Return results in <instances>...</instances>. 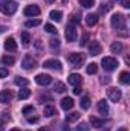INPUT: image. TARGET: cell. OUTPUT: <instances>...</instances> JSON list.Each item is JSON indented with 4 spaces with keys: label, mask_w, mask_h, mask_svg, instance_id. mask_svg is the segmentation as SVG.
Wrapping results in <instances>:
<instances>
[{
    "label": "cell",
    "mask_w": 130,
    "mask_h": 131,
    "mask_svg": "<svg viewBox=\"0 0 130 131\" xmlns=\"http://www.w3.org/2000/svg\"><path fill=\"white\" fill-rule=\"evenodd\" d=\"M28 122H29V124H35V122H38V117H37V116H32V117H28Z\"/></svg>",
    "instance_id": "41"
},
{
    "label": "cell",
    "mask_w": 130,
    "mask_h": 131,
    "mask_svg": "<svg viewBox=\"0 0 130 131\" xmlns=\"http://www.w3.org/2000/svg\"><path fill=\"white\" fill-rule=\"evenodd\" d=\"M22 111H23V114H29V113H32V111H34V107H32V105H26Z\"/></svg>",
    "instance_id": "36"
},
{
    "label": "cell",
    "mask_w": 130,
    "mask_h": 131,
    "mask_svg": "<svg viewBox=\"0 0 130 131\" xmlns=\"http://www.w3.org/2000/svg\"><path fill=\"white\" fill-rule=\"evenodd\" d=\"M87 40H89V34H84V35L81 37V41H80V44H81V46H86Z\"/></svg>",
    "instance_id": "37"
},
{
    "label": "cell",
    "mask_w": 130,
    "mask_h": 131,
    "mask_svg": "<svg viewBox=\"0 0 130 131\" xmlns=\"http://www.w3.org/2000/svg\"><path fill=\"white\" fill-rule=\"evenodd\" d=\"M109 82H110V79H109V78H106V76L101 79V84H109Z\"/></svg>",
    "instance_id": "45"
},
{
    "label": "cell",
    "mask_w": 130,
    "mask_h": 131,
    "mask_svg": "<svg viewBox=\"0 0 130 131\" xmlns=\"http://www.w3.org/2000/svg\"><path fill=\"white\" fill-rule=\"evenodd\" d=\"M11 131H20V130L18 128H14V130H11Z\"/></svg>",
    "instance_id": "52"
},
{
    "label": "cell",
    "mask_w": 130,
    "mask_h": 131,
    "mask_svg": "<svg viewBox=\"0 0 130 131\" xmlns=\"http://www.w3.org/2000/svg\"><path fill=\"white\" fill-rule=\"evenodd\" d=\"M80 5L83 8H92L95 5V0H80Z\"/></svg>",
    "instance_id": "31"
},
{
    "label": "cell",
    "mask_w": 130,
    "mask_h": 131,
    "mask_svg": "<svg viewBox=\"0 0 130 131\" xmlns=\"http://www.w3.org/2000/svg\"><path fill=\"white\" fill-rule=\"evenodd\" d=\"M43 67L44 69H52V70H61V63L58 60H46L43 63Z\"/></svg>",
    "instance_id": "7"
},
{
    "label": "cell",
    "mask_w": 130,
    "mask_h": 131,
    "mask_svg": "<svg viewBox=\"0 0 130 131\" xmlns=\"http://www.w3.org/2000/svg\"><path fill=\"white\" fill-rule=\"evenodd\" d=\"M110 50H112L113 53H121V52H123V43H121V41H115V43H112Z\"/></svg>",
    "instance_id": "18"
},
{
    "label": "cell",
    "mask_w": 130,
    "mask_h": 131,
    "mask_svg": "<svg viewBox=\"0 0 130 131\" xmlns=\"http://www.w3.org/2000/svg\"><path fill=\"white\" fill-rule=\"evenodd\" d=\"M72 107H73V99L72 98H63L61 99V108H63V110L67 111V110H70Z\"/></svg>",
    "instance_id": "16"
},
{
    "label": "cell",
    "mask_w": 130,
    "mask_h": 131,
    "mask_svg": "<svg viewBox=\"0 0 130 131\" xmlns=\"http://www.w3.org/2000/svg\"><path fill=\"white\" fill-rule=\"evenodd\" d=\"M110 23H112V28L116 29V31H124V29L127 28V25H126V17H124L123 14H115V15L112 17Z\"/></svg>",
    "instance_id": "1"
},
{
    "label": "cell",
    "mask_w": 130,
    "mask_h": 131,
    "mask_svg": "<svg viewBox=\"0 0 130 131\" xmlns=\"http://www.w3.org/2000/svg\"><path fill=\"white\" fill-rule=\"evenodd\" d=\"M101 64H103V69H104V70L112 72V70H115V69L118 67V61H116L113 57H104L103 61H101Z\"/></svg>",
    "instance_id": "3"
},
{
    "label": "cell",
    "mask_w": 130,
    "mask_h": 131,
    "mask_svg": "<svg viewBox=\"0 0 130 131\" xmlns=\"http://www.w3.org/2000/svg\"><path fill=\"white\" fill-rule=\"evenodd\" d=\"M118 131H127V128H119Z\"/></svg>",
    "instance_id": "50"
},
{
    "label": "cell",
    "mask_w": 130,
    "mask_h": 131,
    "mask_svg": "<svg viewBox=\"0 0 130 131\" xmlns=\"http://www.w3.org/2000/svg\"><path fill=\"white\" fill-rule=\"evenodd\" d=\"M54 90L58 92V93H63V92H66V85L63 84V82H57L55 87H54Z\"/></svg>",
    "instance_id": "33"
},
{
    "label": "cell",
    "mask_w": 130,
    "mask_h": 131,
    "mask_svg": "<svg viewBox=\"0 0 130 131\" xmlns=\"http://www.w3.org/2000/svg\"><path fill=\"white\" fill-rule=\"evenodd\" d=\"M38 14H40V8L37 5H29L25 8V15H28V17H37Z\"/></svg>",
    "instance_id": "9"
},
{
    "label": "cell",
    "mask_w": 130,
    "mask_h": 131,
    "mask_svg": "<svg viewBox=\"0 0 130 131\" xmlns=\"http://www.w3.org/2000/svg\"><path fill=\"white\" fill-rule=\"evenodd\" d=\"M61 131H70V130H69V127H63V130Z\"/></svg>",
    "instance_id": "49"
},
{
    "label": "cell",
    "mask_w": 130,
    "mask_h": 131,
    "mask_svg": "<svg viewBox=\"0 0 130 131\" xmlns=\"http://www.w3.org/2000/svg\"><path fill=\"white\" fill-rule=\"evenodd\" d=\"M121 3H123V6H124L126 9L130 8V0H121Z\"/></svg>",
    "instance_id": "42"
},
{
    "label": "cell",
    "mask_w": 130,
    "mask_h": 131,
    "mask_svg": "<svg viewBox=\"0 0 130 131\" xmlns=\"http://www.w3.org/2000/svg\"><path fill=\"white\" fill-rule=\"evenodd\" d=\"M86 72H87L89 75H95V73L98 72V64H97V63H90V64H87Z\"/></svg>",
    "instance_id": "24"
},
{
    "label": "cell",
    "mask_w": 130,
    "mask_h": 131,
    "mask_svg": "<svg viewBox=\"0 0 130 131\" xmlns=\"http://www.w3.org/2000/svg\"><path fill=\"white\" fill-rule=\"evenodd\" d=\"M14 82H15V85H28L29 84V81L26 78H23V76H17L14 79Z\"/></svg>",
    "instance_id": "26"
},
{
    "label": "cell",
    "mask_w": 130,
    "mask_h": 131,
    "mask_svg": "<svg viewBox=\"0 0 130 131\" xmlns=\"http://www.w3.org/2000/svg\"><path fill=\"white\" fill-rule=\"evenodd\" d=\"M8 76V69H0V78H6Z\"/></svg>",
    "instance_id": "39"
},
{
    "label": "cell",
    "mask_w": 130,
    "mask_h": 131,
    "mask_svg": "<svg viewBox=\"0 0 130 131\" xmlns=\"http://www.w3.org/2000/svg\"><path fill=\"white\" fill-rule=\"evenodd\" d=\"M38 131H51V130H49L48 127H41V128H40V130H38Z\"/></svg>",
    "instance_id": "46"
},
{
    "label": "cell",
    "mask_w": 130,
    "mask_h": 131,
    "mask_svg": "<svg viewBox=\"0 0 130 131\" xmlns=\"http://www.w3.org/2000/svg\"><path fill=\"white\" fill-rule=\"evenodd\" d=\"M49 46H51L54 50L58 49V47H60V40H58V38H51V40H49Z\"/></svg>",
    "instance_id": "30"
},
{
    "label": "cell",
    "mask_w": 130,
    "mask_h": 131,
    "mask_svg": "<svg viewBox=\"0 0 130 131\" xmlns=\"http://www.w3.org/2000/svg\"><path fill=\"white\" fill-rule=\"evenodd\" d=\"M40 101H52V96H49V95H41V96H40Z\"/></svg>",
    "instance_id": "40"
},
{
    "label": "cell",
    "mask_w": 130,
    "mask_h": 131,
    "mask_svg": "<svg viewBox=\"0 0 130 131\" xmlns=\"http://www.w3.org/2000/svg\"><path fill=\"white\" fill-rule=\"evenodd\" d=\"M98 111H99L101 114H104V116L109 114V105H107V102H106L104 99L98 102Z\"/></svg>",
    "instance_id": "15"
},
{
    "label": "cell",
    "mask_w": 130,
    "mask_h": 131,
    "mask_svg": "<svg viewBox=\"0 0 130 131\" xmlns=\"http://www.w3.org/2000/svg\"><path fill=\"white\" fill-rule=\"evenodd\" d=\"M31 96V90L29 89H22L18 92V99H28Z\"/></svg>",
    "instance_id": "25"
},
{
    "label": "cell",
    "mask_w": 130,
    "mask_h": 131,
    "mask_svg": "<svg viewBox=\"0 0 130 131\" xmlns=\"http://www.w3.org/2000/svg\"><path fill=\"white\" fill-rule=\"evenodd\" d=\"M44 31L49 34H57V29H55V26L54 25H51V23H46L44 25Z\"/></svg>",
    "instance_id": "34"
},
{
    "label": "cell",
    "mask_w": 130,
    "mask_h": 131,
    "mask_svg": "<svg viewBox=\"0 0 130 131\" xmlns=\"http://www.w3.org/2000/svg\"><path fill=\"white\" fill-rule=\"evenodd\" d=\"M22 66H23V69H26V70H32L34 67L37 66V61L34 60L31 55H26V57L23 58V61H22Z\"/></svg>",
    "instance_id": "8"
},
{
    "label": "cell",
    "mask_w": 130,
    "mask_h": 131,
    "mask_svg": "<svg viewBox=\"0 0 130 131\" xmlns=\"http://www.w3.org/2000/svg\"><path fill=\"white\" fill-rule=\"evenodd\" d=\"M101 53V44L98 41H92L89 44V55L95 57V55H99Z\"/></svg>",
    "instance_id": "10"
},
{
    "label": "cell",
    "mask_w": 130,
    "mask_h": 131,
    "mask_svg": "<svg viewBox=\"0 0 130 131\" xmlns=\"http://www.w3.org/2000/svg\"><path fill=\"white\" fill-rule=\"evenodd\" d=\"M98 23V15L97 14H87L86 15V25L87 26H95Z\"/></svg>",
    "instance_id": "14"
},
{
    "label": "cell",
    "mask_w": 130,
    "mask_h": 131,
    "mask_svg": "<svg viewBox=\"0 0 130 131\" xmlns=\"http://www.w3.org/2000/svg\"><path fill=\"white\" fill-rule=\"evenodd\" d=\"M49 17L54 20V21H61V17H63V12L61 11H51Z\"/></svg>",
    "instance_id": "23"
},
{
    "label": "cell",
    "mask_w": 130,
    "mask_h": 131,
    "mask_svg": "<svg viewBox=\"0 0 130 131\" xmlns=\"http://www.w3.org/2000/svg\"><path fill=\"white\" fill-rule=\"evenodd\" d=\"M109 9H110V5H107V6H103V8H101V12H107Z\"/></svg>",
    "instance_id": "44"
},
{
    "label": "cell",
    "mask_w": 130,
    "mask_h": 131,
    "mask_svg": "<svg viewBox=\"0 0 130 131\" xmlns=\"http://www.w3.org/2000/svg\"><path fill=\"white\" fill-rule=\"evenodd\" d=\"M43 114L48 116V117H51V116L57 114V110H55V107H52V105H46V107L43 108Z\"/></svg>",
    "instance_id": "19"
},
{
    "label": "cell",
    "mask_w": 130,
    "mask_h": 131,
    "mask_svg": "<svg viewBox=\"0 0 130 131\" xmlns=\"http://www.w3.org/2000/svg\"><path fill=\"white\" fill-rule=\"evenodd\" d=\"M41 23V20L40 18H35V20H28L26 23H25V26L26 28H35V26H38Z\"/></svg>",
    "instance_id": "28"
},
{
    "label": "cell",
    "mask_w": 130,
    "mask_h": 131,
    "mask_svg": "<svg viewBox=\"0 0 130 131\" xmlns=\"http://www.w3.org/2000/svg\"><path fill=\"white\" fill-rule=\"evenodd\" d=\"M121 90H118V89H110L109 90V99L112 101V102H119L121 101Z\"/></svg>",
    "instance_id": "11"
},
{
    "label": "cell",
    "mask_w": 130,
    "mask_h": 131,
    "mask_svg": "<svg viewBox=\"0 0 130 131\" xmlns=\"http://www.w3.org/2000/svg\"><path fill=\"white\" fill-rule=\"evenodd\" d=\"M87 130H89L87 124H81V125H78V127H77V130H75V131H87Z\"/></svg>",
    "instance_id": "38"
},
{
    "label": "cell",
    "mask_w": 130,
    "mask_h": 131,
    "mask_svg": "<svg viewBox=\"0 0 130 131\" xmlns=\"http://www.w3.org/2000/svg\"><path fill=\"white\" fill-rule=\"evenodd\" d=\"M119 81H121L123 84H129L130 82V73L129 72H123V73L119 75Z\"/></svg>",
    "instance_id": "27"
},
{
    "label": "cell",
    "mask_w": 130,
    "mask_h": 131,
    "mask_svg": "<svg viewBox=\"0 0 130 131\" xmlns=\"http://www.w3.org/2000/svg\"><path fill=\"white\" fill-rule=\"evenodd\" d=\"M80 116H81V114H80L78 111H72V113H69V114L66 116V121L70 124V122H75V121H78V119H80Z\"/></svg>",
    "instance_id": "21"
},
{
    "label": "cell",
    "mask_w": 130,
    "mask_h": 131,
    "mask_svg": "<svg viewBox=\"0 0 130 131\" xmlns=\"http://www.w3.org/2000/svg\"><path fill=\"white\" fill-rule=\"evenodd\" d=\"M73 93H75V95H80V93H81V87H80V85H75Z\"/></svg>",
    "instance_id": "43"
},
{
    "label": "cell",
    "mask_w": 130,
    "mask_h": 131,
    "mask_svg": "<svg viewBox=\"0 0 130 131\" xmlns=\"http://www.w3.org/2000/svg\"><path fill=\"white\" fill-rule=\"evenodd\" d=\"M106 131H109V130H106Z\"/></svg>",
    "instance_id": "53"
},
{
    "label": "cell",
    "mask_w": 130,
    "mask_h": 131,
    "mask_svg": "<svg viewBox=\"0 0 130 131\" xmlns=\"http://www.w3.org/2000/svg\"><path fill=\"white\" fill-rule=\"evenodd\" d=\"M0 11L5 15H12L17 11V3L15 2H9V0H2L0 2Z\"/></svg>",
    "instance_id": "2"
},
{
    "label": "cell",
    "mask_w": 130,
    "mask_h": 131,
    "mask_svg": "<svg viewBox=\"0 0 130 131\" xmlns=\"http://www.w3.org/2000/svg\"><path fill=\"white\" fill-rule=\"evenodd\" d=\"M5 31H6V28H5V26H0V34H3Z\"/></svg>",
    "instance_id": "47"
},
{
    "label": "cell",
    "mask_w": 130,
    "mask_h": 131,
    "mask_svg": "<svg viewBox=\"0 0 130 131\" xmlns=\"http://www.w3.org/2000/svg\"><path fill=\"white\" fill-rule=\"evenodd\" d=\"M5 49H6V50H9V52L17 50V43H15V40H14L12 37H9V38L5 41Z\"/></svg>",
    "instance_id": "12"
},
{
    "label": "cell",
    "mask_w": 130,
    "mask_h": 131,
    "mask_svg": "<svg viewBox=\"0 0 130 131\" xmlns=\"http://www.w3.org/2000/svg\"><path fill=\"white\" fill-rule=\"evenodd\" d=\"M90 124L94 125V128H103L104 127V121L103 119H98L95 116H90Z\"/></svg>",
    "instance_id": "20"
},
{
    "label": "cell",
    "mask_w": 130,
    "mask_h": 131,
    "mask_svg": "<svg viewBox=\"0 0 130 131\" xmlns=\"http://www.w3.org/2000/svg\"><path fill=\"white\" fill-rule=\"evenodd\" d=\"M67 60H69V63L73 66V67H81V64L84 63V57L81 55V53H69L67 55Z\"/></svg>",
    "instance_id": "4"
},
{
    "label": "cell",
    "mask_w": 130,
    "mask_h": 131,
    "mask_svg": "<svg viewBox=\"0 0 130 131\" xmlns=\"http://www.w3.org/2000/svg\"><path fill=\"white\" fill-rule=\"evenodd\" d=\"M67 81H69L70 85H80V84L83 82V78H81L80 75H77V73H72V75H69Z\"/></svg>",
    "instance_id": "13"
},
{
    "label": "cell",
    "mask_w": 130,
    "mask_h": 131,
    "mask_svg": "<svg viewBox=\"0 0 130 131\" xmlns=\"http://www.w3.org/2000/svg\"><path fill=\"white\" fill-rule=\"evenodd\" d=\"M80 107L83 110H89V107H90V98L89 96H83L81 101H80Z\"/></svg>",
    "instance_id": "22"
},
{
    "label": "cell",
    "mask_w": 130,
    "mask_h": 131,
    "mask_svg": "<svg viewBox=\"0 0 130 131\" xmlns=\"http://www.w3.org/2000/svg\"><path fill=\"white\" fill-rule=\"evenodd\" d=\"M11 99H12V93H11L9 90H3V92L0 93V102H3V104H8Z\"/></svg>",
    "instance_id": "17"
},
{
    "label": "cell",
    "mask_w": 130,
    "mask_h": 131,
    "mask_svg": "<svg viewBox=\"0 0 130 131\" xmlns=\"http://www.w3.org/2000/svg\"><path fill=\"white\" fill-rule=\"evenodd\" d=\"M3 130V124H2V122H0V131Z\"/></svg>",
    "instance_id": "51"
},
{
    "label": "cell",
    "mask_w": 130,
    "mask_h": 131,
    "mask_svg": "<svg viewBox=\"0 0 130 131\" xmlns=\"http://www.w3.org/2000/svg\"><path fill=\"white\" fill-rule=\"evenodd\" d=\"M54 2H55V0H46V3H48V5H52Z\"/></svg>",
    "instance_id": "48"
},
{
    "label": "cell",
    "mask_w": 130,
    "mask_h": 131,
    "mask_svg": "<svg viewBox=\"0 0 130 131\" xmlns=\"http://www.w3.org/2000/svg\"><path fill=\"white\" fill-rule=\"evenodd\" d=\"M81 21V17L78 15V14H73L72 17H70V25H78Z\"/></svg>",
    "instance_id": "35"
},
{
    "label": "cell",
    "mask_w": 130,
    "mask_h": 131,
    "mask_svg": "<svg viewBox=\"0 0 130 131\" xmlns=\"http://www.w3.org/2000/svg\"><path fill=\"white\" fill-rule=\"evenodd\" d=\"M2 63L5 66H12L15 63V60L12 58V57H8V55H5V57H2Z\"/></svg>",
    "instance_id": "29"
},
{
    "label": "cell",
    "mask_w": 130,
    "mask_h": 131,
    "mask_svg": "<svg viewBox=\"0 0 130 131\" xmlns=\"http://www.w3.org/2000/svg\"><path fill=\"white\" fill-rule=\"evenodd\" d=\"M64 37L69 43L77 41V29H75L73 25H67V28H66V31H64Z\"/></svg>",
    "instance_id": "5"
},
{
    "label": "cell",
    "mask_w": 130,
    "mask_h": 131,
    "mask_svg": "<svg viewBox=\"0 0 130 131\" xmlns=\"http://www.w3.org/2000/svg\"><path fill=\"white\" fill-rule=\"evenodd\" d=\"M22 41H23V46H28L31 41V35L28 32H22Z\"/></svg>",
    "instance_id": "32"
},
{
    "label": "cell",
    "mask_w": 130,
    "mask_h": 131,
    "mask_svg": "<svg viewBox=\"0 0 130 131\" xmlns=\"http://www.w3.org/2000/svg\"><path fill=\"white\" fill-rule=\"evenodd\" d=\"M35 82L38 85H49L52 82V76L51 75H46V73H38L35 76Z\"/></svg>",
    "instance_id": "6"
}]
</instances>
